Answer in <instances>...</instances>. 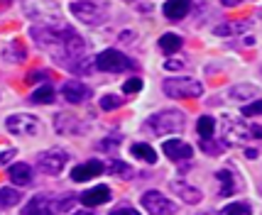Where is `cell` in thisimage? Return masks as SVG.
<instances>
[{
    "instance_id": "ffe728a7",
    "label": "cell",
    "mask_w": 262,
    "mask_h": 215,
    "mask_svg": "<svg viewBox=\"0 0 262 215\" xmlns=\"http://www.w3.org/2000/svg\"><path fill=\"white\" fill-rule=\"evenodd\" d=\"M20 198H23V193L17 191V188H10V186L0 188V205H3V208L17 205V203H20Z\"/></svg>"
},
{
    "instance_id": "83f0119b",
    "label": "cell",
    "mask_w": 262,
    "mask_h": 215,
    "mask_svg": "<svg viewBox=\"0 0 262 215\" xmlns=\"http://www.w3.org/2000/svg\"><path fill=\"white\" fill-rule=\"evenodd\" d=\"M123 91H125V93H137V91H142V79H137V76L127 79L125 86H123Z\"/></svg>"
},
{
    "instance_id": "7c38bea8",
    "label": "cell",
    "mask_w": 262,
    "mask_h": 215,
    "mask_svg": "<svg viewBox=\"0 0 262 215\" xmlns=\"http://www.w3.org/2000/svg\"><path fill=\"white\" fill-rule=\"evenodd\" d=\"M54 127H57V132H61V135H79V132H83V130H86V125L79 123L74 115H67V113H59L57 115Z\"/></svg>"
},
{
    "instance_id": "6da1fadb",
    "label": "cell",
    "mask_w": 262,
    "mask_h": 215,
    "mask_svg": "<svg viewBox=\"0 0 262 215\" xmlns=\"http://www.w3.org/2000/svg\"><path fill=\"white\" fill-rule=\"evenodd\" d=\"M145 127L152 130L155 135H174V132H182L184 115L179 110H162V113L152 115L145 123Z\"/></svg>"
},
{
    "instance_id": "d6986e66",
    "label": "cell",
    "mask_w": 262,
    "mask_h": 215,
    "mask_svg": "<svg viewBox=\"0 0 262 215\" xmlns=\"http://www.w3.org/2000/svg\"><path fill=\"white\" fill-rule=\"evenodd\" d=\"M160 46H162V52H167V54H174L177 49H182V37L179 34H162L160 37Z\"/></svg>"
},
{
    "instance_id": "484cf974",
    "label": "cell",
    "mask_w": 262,
    "mask_h": 215,
    "mask_svg": "<svg viewBox=\"0 0 262 215\" xmlns=\"http://www.w3.org/2000/svg\"><path fill=\"white\" fill-rule=\"evenodd\" d=\"M257 88L255 86H235L233 91H230V95L233 98H238V101H243V98H252V95H257Z\"/></svg>"
},
{
    "instance_id": "5bb4252c",
    "label": "cell",
    "mask_w": 262,
    "mask_h": 215,
    "mask_svg": "<svg viewBox=\"0 0 262 215\" xmlns=\"http://www.w3.org/2000/svg\"><path fill=\"white\" fill-rule=\"evenodd\" d=\"M111 201V188L108 186H96V188H91V191H86L83 196H81V203L89 205V208H93V205H103Z\"/></svg>"
},
{
    "instance_id": "8fae6325",
    "label": "cell",
    "mask_w": 262,
    "mask_h": 215,
    "mask_svg": "<svg viewBox=\"0 0 262 215\" xmlns=\"http://www.w3.org/2000/svg\"><path fill=\"white\" fill-rule=\"evenodd\" d=\"M61 95H64L69 103H86L91 98V88H89L86 83H81V81H67V83L61 86Z\"/></svg>"
},
{
    "instance_id": "9c48e42d",
    "label": "cell",
    "mask_w": 262,
    "mask_h": 215,
    "mask_svg": "<svg viewBox=\"0 0 262 215\" xmlns=\"http://www.w3.org/2000/svg\"><path fill=\"white\" fill-rule=\"evenodd\" d=\"M103 171H105L103 161H98V159H91V161H86V164H79V166H74V171H71V179H74L76 183H83V181H89V179H96V176H101Z\"/></svg>"
},
{
    "instance_id": "4fadbf2b",
    "label": "cell",
    "mask_w": 262,
    "mask_h": 215,
    "mask_svg": "<svg viewBox=\"0 0 262 215\" xmlns=\"http://www.w3.org/2000/svg\"><path fill=\"white\" fill-rule=\"evenodd\" d=\"M164 17L171 20V22H177V20H184L189 10H191V3L189 0H169V3H164Z\"/></svg>"
},
{
    "instance_id": "277c9868",
    "label": "cell",
    "mask_w": 262,
    "mask_h": 215,
    "mask_svg": "<svg viewBox=\"0 0 262 215\" xmlns=\"http://www.w3.org/2000/svg\"><path fill=\"white\" fill-rule=\"evenodd\" d=\"M133 59H127L123 52L118 49H105L96 57V68L98 71H125V68H133Z\"/></svg>"
},
{
    "instance_id": "cb8c5ba5",
    "label": "cell",
    "mask_w": 262,
    "mask_h": 215,
    "mask_svg": "<svg viewBox=\"0 0 262 215\" xmlns=\"http://www.w3.org/2000/svg\"><path fill=\"white\" fill-rule=\"evenodd\" d=\"M108 169H111V174H113V176H120V179H133V174H135V171L127 166V164L118 161V159H113V161L108 164Z\"/></svg>"
},
{
    "instance_id": "30bf717a",
    "label": "cell",
    "mask_w": 262,
    "mask_h": 215,
    "mask_svg": "<svg viewBox=\"0 0 262 215\" xmlns=\"http://www.w3.org/2000/svg\"><path fill=\"white\" fill-rule=\"evenodd\" d=\"M162 149H164V154H167L171 161H186V159L194 157V147L182 142V139H167V142L162 145Z\"/></svg>"
},
{
    "instance_id": "1f68e13d",
    "label": "cell",
    "mask_w": 262,
    "mask_h": 215,
    "mask_svg": "<svg viewBox=\"0 0 262 215\" xmlns=\"http://www.w3.org/2000/svg\"><path fill=\"white\" fill-rule=\"evenodd\" d=\"M47 79V71H32L27 74V83H34V81H45Z\"/></svg>"
},
{
    "instance_id": "f546056e",
    "label": "cell",
    "mask_w": 262,
    "mask_h": 215,
    "mask_svg": "<svg viewBox=\"0 0 262 215\" xmlns=\"http://www.w3.org/2000/svg\"><path fill=\"white\" fill-rule=\"evenodd\" d=\"M123 142V137L120 135H113L111 139H103V142H98V149H115L118 145Z\"/></svg>"
},
{
    "instance_id": "e575fe53",
    "label": "cell",
    "mask_w": 262,
    "mask_h": 215,
    "mask_svg": "<svg viewBox=\"0 0 262 215\" xmlns=\"http://www.w3.org/2000/svg\"><path fill=\"white\" fill-rule=\"evenodd\" d=\"M167 68H182V61H167Z\"/></svg>"
},
{
    "instance_id": "d4e9b609",
    "label": "cell",
    "mask_w": 262,
    "mask_h": 215,
    "mask_svg": "<svg viewBox=\"0 0 262 215\" xmlns=\"http://www.w3.org/2000/svg\"><path fill=\"white\" fill-rule=\"evenodd\" d=\"M218 215H250V205H245V203H230L226 205L223 210Z\"/></svg>"
},
{
    "instance_id": "603a6c76",
    "label": "cell",
    "mask_w": 262,
    "mask_h": 215,
    "mask_svg": "<svg viewBox=\"0 0 262 215\" xmlns=\"http://www.w3.org/2000/svg\"><path fill=\"white\" fill-rule=\"evenodd\" d=\"M248 27H250V22H248V20H243V22H226V25H221V27H216V34L226 37V34L243 32V30H248Z\"/></svg>"
},
{
    "instance_id": "4316f807",
    "label": "cell",
    "mask_w": 262,
    "mask_h": 215,
    "mask_svg": "<svg viewBox=\"0 0 262 215\" xmlns=\"http://www.w3.org/2000/svg\"><path fill=\"white\" fill-rule=\"evenodd\" d=\"M123 101L120 98H115V95H103L101 98V108L103 110H115V108H120Z\"/></svg>"
},
{
    "instance_id": "7402d4cb",
    "label": "cell",
    "mask_w": 262,
    "mask_h": 215,
    "mask_svg": "<svg viewBox=\"0 0 262 215\" xmlns=\"http://www.w3.org/2000/svg\"><path fill=\"white\" fill-rule=\"evenodd\" d=\"M30 101H32V103H39V105L54 103V88H52V86H42V88H37V91L30 95Z\"/></svg>"
},
{
    "instance_id": "52a82bcc",
    "label": "cell",
    "mask_w": 262,
    "mask_h": 215,
    "mask_svg": "<svg viewBox=\"0 0 262 215\" xmlns=\"http://www.w3.org/2000/svg\"><path fill=\"white\" fill-rule=\"evenodd\" d=\"M142 208L152 215H169L177 213V205L171 203L169 198H164L160 191H147L142 196Z\"/></svg>"
},
{
    "instance_id": "5b68a950",
    "label": "cell",
    "mask_w": 262,
    "mask_h": 215,
    "mask_svg": "<svg viewBox=\"0 0 262 215\" xmlns=\"http://www.w3.org/2000/svg\"><path fill=\"white\" fill-rule=\"evenodd\" d=\"M105 10H108L105 3H71V12L86 25L101 22L105 17Z\"/></svg>"
},
{
    "instance_id": "8992f818",
    "label": "cell",
    "mask_w": 262,
    "mask_h": 215,
    "mask_svg": "<svg viewBox=\"0 0 262 215\" xmlns=\"http://www.w3.org/2000/svg\"><path fill=\"white\" fill-rule=\"evenodd\" d=\"M69 161V154L64 149H49V152H42L39 159H37V166L45 171V174H52V176H57L59 171L67 166Z\"/></svg>"
},
{
    "instance_id": "9a60e30c",
    "label": "cell",
    "mask_w": 262,
    "mask_h": 215,
    "mask_svg": "<svg viewBox=\"0 0 262 215\" xmlns=\"http://www.w3.org/2000/svg\"><path fill=\"white\" fill-rule=\"evenodd\" d=\"M8 176H10V181L15 186H27V183L32 181V166L30 164H12L10 169H8Z\"/></svg>"
},
{
    "instance_id": "f1b7e54d",
    "label": "cell",
    "mask_w": 262,
    "mask_h": 215,
    "mask_svg": "<svg viewBox=\"0 0 262 215\" xmlns=\"http://www.w3.org/2000/svg\"><path fill=\"white\" fill-rule=\"evenodd\" d=\"M243 115H248V117H252V115H262V101H252L250 105H245V108H243Z\"/></svg>"
},
{
    "instance_id": "3957f363",
    "label": "cell",
    "mask_w": 262,
    "mask_h": 215,
    "mask_svg": "<svg viewBox=\"0 0 262 215\" xmlns=\"http://www.w3.org/2000/svg\"><path fill=\"white\" fill-rule=\"evenodd\" d=\"M74 198H49V196H34L30 203L25 205V215H57L61 210L71 208Z\"/></svg>"
},
{
    "instance_id": "d590c367",
    "label": "cell",
    "mask_w": 262,
    "mask_h": 215,
    "mask_svg": "<svg viewBox=\"0 0 262 215\" xmlns=\"http://www.w3.org/2000/svg\"><path fill=\"white\" fill-rule=\"evenodd\" d=\"M74 215H93V213H86V210H79V213H74Z\"/></svg>"
},
{
    "instance_id": "836d02e7",
    "label": "cell",
    "mask_w": 262,
    "mask_h": 215,
    "mask_svg": "<svg viewBox=\"0 0 262 215\" xmlns=\"http://www.w3.org/2000/svg\"><path fill=\"white\" fill-rule=\"evenodd\" d=\"M245 157H248V159H257V149H245Z\"/></svg>"
},
{
    "instance_id": "ac0fdd59",
    "label": "cell",
    "mask_w": 262,
    "mask_h": 215,
    "mask_svg": "<svg viewBox=\"0 0 262 215\" xmlns=\"http://www.w3.org/2000/svg\"><path fill=\"white\" fill-rule=\"evenodd\" d=\"M218 181H221V196H233V191H235V186H238V181H235V176L230 174V171H218L216 174Z\"/></svg>"
},
{
    "instance_id": "e0dca14e",
    "label": "cell",
    "mask_w": 262,
    "mask_h": 215,
    "mask_svg": "<svg viewBox=\"0 0 262 215\" xmlns=\"http://www.w3.org/2000/svg\"><path fill=\"white\" fill-rule=\"evenodd\" d=\"M130 152H133V157L135 159H142V161H147V164H157L155 149L149 147V145H145V142H135V145L130 147Z\"/></svg>"
},
{
    "instance_id": "44dd1931",
    "label": "cell",
    "mask_w": 262,
    "mask_h": 215,
    "mask_svg": "<svg viewBox=\"0 0 262 215\" xmlns=\"http://www.w3.org/2000/svg\"><path fill=\"white\" fill-rule=\"evenodd\" d=\"M196 130H199V135L204 137V139H211V137H213V130H216L213 117H211V115H201L199 123H196Z\"/></svg>"
},
{
    "instance_id": "ba28073f",
    "label": "cell",
    "mask_w": 262,
    "mask_h": 215,
    "mask_svg": "<svg viewBox=\"0 0 262 215\" xmlns=\"http://www.w3.org/2000/svg\"><path fill=\"white\" fill-rule=\"evenodd\" d=\"M5 127L10 130L12 135H37L39 132V120L34 115H10L5 120Z\"/></svg>"
},
{
    "instance_id": "d6a6232c",
    "label": "cell",
    "mask_w": 262,
    "mask_h": 215,
    "mask_svg": "<svg viewBox=\"0 0 262 215\" xmlns=\"http://www.w3.org/2000/svg\"><path fill=\"white\" fill-rule=\"evenodd\" d=\"M111 215H140V213H135V210H130V208H120V210H113Z\"/></svg>"
},
{
    "instance_id": "4dcf8cb0",
    "label": "cell",
    "mask_w": 262,
    "mask_h": 215,
    "mask_svg": "<svg viewBox=\"0 0 262 215\" xmlns=\"http://www.w3.org/2000/svg\"><path fill=\"white\" fill-rule=\"evenodd\" d=\"M17 152L15 149H0V166H5V164H10L12 157H15Z\"/></svg>"
},
{
    "instance_id": "2e32d148",
    "label": "cell",
    "mask_w": 262,
    "mask_h": 215,
    "mask_svg": "<svg viewBox=\"0 0 262 215\" xmlns=\"http://www.w3.org/2000/svg\"><path fill=\"white\" fill-rule=\"evenodd\" d=\"M171 191L179 193L182 201H186V203H199V201H201V191L184 181H171Z\"/></svg>"
},
{
    "instance_id": "7a4b0ae2",
    "label": "cell",
    "mask_w": 262,
    "mask_h": 215,
    "mask_svg": "<svg viewBox=\"0 0 262 215\" xmlns=\"http://www.w3.org/2000/svg\"><path fill=\"white\" fill-rule=\"evenodd\" d=\"M162 88L169 98H199V95H204V86L194 79H186V76L167 79L162 83Z\"/></svg>"
}]
</instances>
